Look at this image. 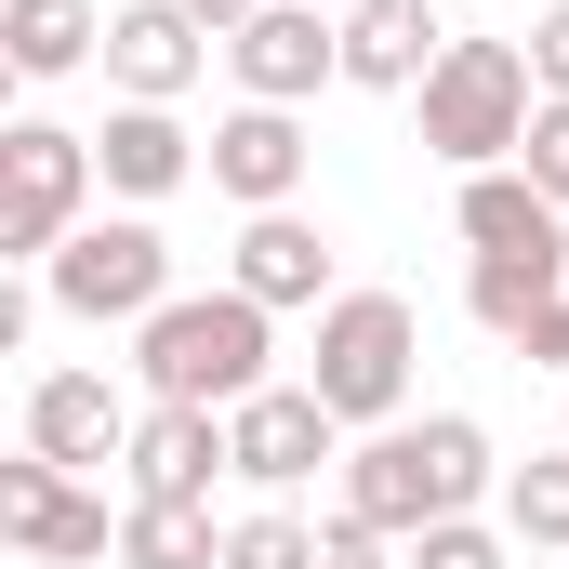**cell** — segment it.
Instances as JSON below:
<instances>
[{
  "label": "cell",
  "instance_id": "6da1fadb",
  "mask_svg": "<svg viewBox=\"0 0 569 569\" xmlns=\"http://www.w3.org/2000/svg\"><path fill=\"white\" fill-rule=\"evenodd\" d=\"M477 490H490V437L463 411H425V425H385L371 450H345V517H371L385 543H425Z\"/></svg>",
  "mask_w": 569,
  "mask_h": 569
},
{
  "label": "cell",
  "instance_id": "7a4b0ae2",
  "mask_svg": "<svg viewBox=\"0 0 569 569\" xmlns=\"http://www.w3.org/2000/svg\"><path fill=\"white\" fill-rule=\"evenodd\" d=\"M266 305L252 291H172L159 318L133 331V371L146 398H172V411H239V398H266Z\"/></svg>",
  "mask_w": 569,
  "mask_h": 569
},
{
  "label": "cell",
  "instance_id": "3957f363",
  "mask_svg": "<svg viewBox=\"0 0 569 569\" xmlns=\"http://www.w3.org/2000/svg\"><path fill=\"white\" fill-rule=\"evenodd\" d=\"M411 358H425V318L398 305V291H331L318 305V358H305V385H318V411L331 425H398L411 411Z\"/></svg>",
  "mask_w": 569,
  "mask_h": 569
},
{
  "label": "cell",
  "instance_id": "277c9868",
  "mask_svg": "<svg viewBox=\"0 0 569 569\" xmlns=\"http://www.w3.org/2000/svg\"><path fill=\"white\" fill-rule=\"evenodd\" d=\"M425 107V146L450 172H503L517 146H530V107H543V80H530V53L517 40H450L437 53V80L411 93Z\"/></svg>",
  "mask_w": 569,
  "mask_h": 569
},
{
  "label": "cell",
  "instance_id": "5b68a950",
  "mask_svg": "<svg viewBox=\"0 0 569 569\" xmlns=\"http://www.w3.org/2000/svg\"><path fill=\"white\" fill-rule=\"evenodd\" d=\"M93 186H107V172H93V133L13 120V133H0V252H13V266H53V252L93 226V212H80Z\"/></svg>",
  "mask_w": 569,
  "mask_h": 569
},
{
  "label": "cell",
  "instance_id": "8992f818",
  "mask_svg": "<svg viewBox=\"0 0 569 569\" xmlns=\"http://www.w3.org/2000/svg\"><path fill=\"white\" fill-rule=\"evenodd\" d=\"M40 291H53L67 318H93V331H107V318L146 331V318L172 305V239H159L146 212H107V226H80V239L40 266Z\"/></svg>",
  "mask_w": 569,
  "mask_h": 569
},
{
  "label": "cell",
  "instance_id": "52a82bcc",
  "mask_svg": "<svg viewBox=\"0 0 569 569\" xmlns=\"http://www.w3.org/2000/svg\"><path fill=\"white\" fill-rule=\"evenodd\" d=\"M0 530H13V557H40V569H80V557H107V543H120V517H107L67 463H40V450H13V463H0Z\"/></svg>",
  "mask_w": 569,
  "mask_h": 569
},
{
  "label": "cell",
  "instance_id": "ba28073f",
  "mask_svg": "<svg viewBox=\"0 0 569 569\" xmlns=\"http://www.w3.org/2000/svg\"><path fill=\"white\" fill-rule=\"evenodd\" d=\"M226 67H239V107H305L318 80H345V27H318V0H266L226 40Z\"/></svg>",
  "mask_w": 569,
  "mask_h": 569
},
{
  "label": "cell",
  "instance_id": "9c48e42d",
  "mask_svg": "<svg viewBox=\"0 0 569 569\" xmlns=\"http://www.w3.org/2000/svg\"><path fill=\"white\" fill-rule=\"evenodd\" d=\"M331 437H345V425L318 411V385H266V398H239V411H226V450H239V477H252L266 503H279V490H305L318 463H345Z\"/></svg>",
  "mask_w": 569,
  "mask_h": 569
},
{
  "label": "cell",
  "instance_id": "30bf717a",
  "mask_svg": "<svg viewBox=\"0 0 569 569\" xmlns=\"http://www.w3.org/2000/svg\"><path fill=\"white\" fill-rule=\"evenodd\" d=\"M199 67H212V27H199L186 0H120V13H107V93H120V107H172Z\"/></svg>",
  "mask_w": 569,
  "mask_h": 569
},
{
  "label": "cell",
  "instance_id": "8fae6325",
  "mask_svg": "<svg viewBox=\"0 0 569 569\" xmlns=\"http://www.w3.org/2000/svg\"><path fill=\"white\" fill-rule=\"evenodd\" d=\"M133 425H146V411L107 385V371H40V385H27V450L67 463V477H80V463H120Z\"/></svg>",
  "mask_w": 569,
  "mask_h": 569
},
{
  "label": "cell",
  "instance_id": "7c38bea8",
  "mask_svg": "<svg viewBox=\"0 0 569 569\" xmlns=\"http://www.w3.org/2000/svg\"><path fill=\"white\" fill-rule=\"evenodd\" d=\"M133 490L146 503H212V477H239V450H226V411H172V398H146L133 425Z\"/></svg>",
  "mask_w": 569,
  "mask_h": 569
},
{
  "label": "cell",
  "instance_id": "4fadbf2b",
  "mask_svg": "<svg viewBox=\"0 0 569 569\" xmlns=\"http://www.w3.org/2000/svg\"><path fill=\"white\" fill-rule=\"evenodd\" d=\"M305 120L291 107H239V120H212V186L239 199V212H291L305 199Z\"/></svg>",
  "mask_w": 569,
  "mask_h": 569
},
{
  "label": "cell",
  "instance_id": "5bb4252c",
  "mask_svg": "<svg viewBox=\"0 0 569 569\" xmlns=\"http://www.w3.org/2000/svg\"><path fill=\"white\" fill-rule=\"evenodd\" d=\"M437 53H450V27H437L425 0H358L345 13V80L358 93H425Z\"/></svg>",
  "mask_w": 569,
  "mask_h": 569
},
{
  "label": "cell",
  "instance_id": "9a60e30c",
  "mask_svg": "<svg viewBox=\"0 0 569 569\" xmlns=\"http://www.w3.org/2000/svg\"><path fill=\"white\" fill-rule=\"evenodd\" d=\"M226 291H252L266 318H279V305H331V239H318L305 212H252V226H239Z\"/></svg>",
  "mask_w": 569,
  "mask_h": 569
},
{
  "label": "cell",
  "instance_id": "2e32d148",
  "mask_svg": "<svg viewBox=\"0 0 569 569\" xmlns=\"http://www.w3.org/2000/svg\"><path fill=\"white\" fill-rule=\"evenodd\" d=\"M93 172H107V186L146 212V199H172V186H186V172H212V159H199V133H186L172 107H107V133H93Z\"/></svg>",
  "mask_w": 569,
  "mask_h": 569
},
{
  "label": "cell",
  "instance_id": "e0dca14e",
  "mask_svg": "<svg viewBox=\"0 0 569 569\" xmlns=\"http://www.w3.org/2000/svg\"><path fill=\"white\" fill-rule=\"evenodd\" d=\"M463 252H569V212L503 159V172H463Z\"/></svg>",
  "mask_w": 569,
  "mask_h": 569
},
{
  "label": "cell",
  "instance_id": "ac0fdd59",
  "mask_svg": "<svg viewBox=\"0 0 569 569\" xmlns=\"http://www.w3.org/2000/svg\"><path fill=\"white\" fill-rule=\"evenodd\" d=\"M0 53H13V80H67L107 53V13L93 0H0Z\"/></svg>",
  "mask_w": 569,
  "mask_h": 569
},
{
  "label": "cell",
  "instance_id": "d6986e66",
  "mask_svg": "<svg viewBox=\"0 0 569 569\" xmlns=\"http://www.w3.org/2000/svg\"><path fill=\"white\" fill-rule=\"evenodd\" d=\"M557 291H569V252H477V266H463V305H477V331H503V345H517V331H530Z\"/></svg>",
  "mask_w": 569,
  "mask_h": 569
},
{
  "label": "cell",
  "instance_id": "ffe728a7",
  "mask_svg": "<svg viewBox=\"0 0 569 569\" xmlns=\"http://www.w3.org/2000/svg\"><path fill=\"white\" fill-rule=\"evenodd\" d=\"M120 569H226V530L212 503H120Z\"/></svg>",
  "mask_w": 569,
  "mask_h": 569
},
{
  "label": "cell",
  "instance_id": "44dd1931",
  "mask_svg": "<svg viewBox=\"0 0 569 569\" xmlns=\"http://www.w3.org/2000/svg\"><path fill=\"white\" fill-rule=\"evenodd\" d=\"M503 530H517L530 557H569V450H543V463L503 477Z\"/></svg>",
  "mask_w": 569,
  "mask_h": 569
},
{
  "label": "cell",
  "instance_id": "7402d4cb",
  "mask_svg": "<svg viewBox=\"0 0 569 569\" xmlns=\"http://www.w3.org/2000/svg\"><path fill=\"white\" fill-rule=\"evenodd\" d=\"M226 569H318V530L291 503H252V517H226Z\"/></svg>",
  "mask_w": 569,
  "mask_h": 569
},
{
  "label": "cell",
  "instance_id": "603a6c76",
  "mask_svg": "<svg viewBox=\"0 0 569 569\" xmlns=\"http://www.w3.org/2000/svg\"><path fill=\"white\" fill-rule=\"evenodd\" d=\"M517 172H530V186L569 212V93H543V107H530V146H517Z\"/></svg>",
  "mask_w": 569,
  "mask_h": 569
},
{
  "label": "cell",
  "instance_id": "cb8c5ba5",
  "mask_svg": "<svg viewBox=\"0 0 569 569\" xmlns=\"http://www.w3.org/2000/svg\"><path fill=\"white\" fill-rule=\"evenodd\" d=\"M411 569H517V557H503V530H477V517H437L425 543H411Z\"/></svg>",
  "mask_w": 569,
  "mask_h": 569
},
{
  "label": "cell",
  "instance_id": "d4e9b609",
  "mask_svg": "<svg viewBox=\"0 0 569 569\" xmlns=\"http://www.w3.org/2000/svg\"><path fill=\"white\" fill-rule=\"evenodd\" d=\"M318 569H411V543H385L371 517H331L318 530Z\"/></svg>",
  "mask_w": 569,
  "mask_h": 569
},
{
  "label": "cell",
  "instance_id": "484cf974",
  "mask_svg": "<svg viewBox=\"0 0 569 569\" xmlns=\"http://www.w3.org/2000/svg\"><path fill=\"white\" fill-rule=\"evenodd\" d=\"M530 80H543V93H569V0L530 27Z\"/></svg>",
  "mask_w": 569,
  "mask_h": 569
},
{
  "label": "cell",
  "instance_id": "4316f807",
  "mask_svg": "<svg viewBox=\"0 0 569 569\" xmlns=\"http://www.w3.org/2000/svg\"><path fill=\"white\" fill-rule=\"evenodd\" d=\"M517 358H543V371H569V291L543 305V318H530V331H517Z\"/></svg>",
  "mask_w": 569,
  "mask_h": 569
},
{
  "label": "cell",
  "instance_id": "83f0119b",
  "mask_svg": "<svg viewBox=\"0 0 569 569\" xmlns=\"http://www.w3.org/2000/svg\"><path fill=\"white\" fill-rule=\"evenodd\" d=\"M186 13H199V27H212V40H239V27H252V13H266V0H186Z\"/></svg>",
  "mask_w": 569,
  "mask_h": 569
}]
</instances>
